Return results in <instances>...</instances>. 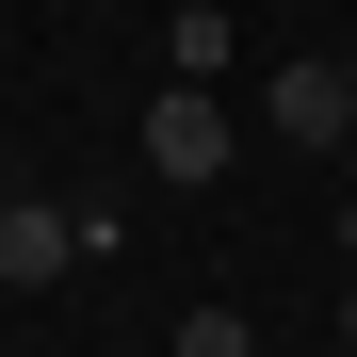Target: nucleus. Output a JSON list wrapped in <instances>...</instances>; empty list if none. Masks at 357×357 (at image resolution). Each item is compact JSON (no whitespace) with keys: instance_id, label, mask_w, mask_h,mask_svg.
I'll list each match as a JSON object with an SVG mask.
<instances>
[{"instance_id":"f257e3e1","label":"nucleus","mask_w":357,"mask_h":357,"mask_svg":"<svg viewBox=\"0 0 357 357\" xmlns=\"http://www.w3.org/2000/svg\"><path fill=\"white\" fill-rule=\"evenodd\" d=\"M146 178H178V195L227 178V98H211V82H162V98H146Z\"/></svg>"},{"instance_id":"f03ea898","label":"nucleus","mask_w":357,"mask_h":357,"mask_svg":"<svg viewBox=\"0 0 357 357\" xmlns=\"http://www.w3.org/2000/svg\"><path fill=\"white\" fill-rule=\"evenodd\" d=\"M49 276H82V211L66 195H0V292H49Z\"/></svg>"},{"instance_id":"7ed1b4c3","label":"nucleus","mask_w":357,"mask_h":357,"mask_svg":"<svg viewBox=\"0 0 357 357\" xmlns=\"http://www.w3.org/2000/svg\"><path fill=\"white\" fill-rule=\"evenodd\" d=\"M260 130H276V146H341V130H357V82H341V66H276V82H260Z\"/></svg>"},{"instance_id":"20e7f679","label":"nucleus","mask_w":357,"mask_h":357,"mask_svg":"<svg viewBox=\"0 0 357 357\" xmlns=\"http://www.w3.org/2000/svg\"><path fill=\"white\" fill-rule=\"evenodd\" d=\"M162 49H178V82H227V0H178Z\"/></svg>"},{"instance_id":"39448f33","label":"nucleus","mask_w":357,"mask_h":357,"mask_svg":"<svg viewBox=\"0 0 357 357\" xmlns=\"http://www.w3.org/2000/svg\"><path fill=\"white\" fill-rule=\"evenodd\" d=\"M178 357H260V325L244 309H178Z\"/></svg>"},{"instance_id":"423d86ee","label":"nucleus","mask_w":357,"mask_h":357,"mask_svg":"<svg viewBox=\"0 0 357 357\" xmlns=\"http://www.w3.org/2000/svg\"><path fill=\"white\" fill-rule=\"evenodd\" d=\"M341 260H357V211H341Z\"/></svg>"},{"instance_id":"0eeeda50","label":"nucleus","mask_w":357,"mask_h":357,"mask_svg":"<svg viewBox=\"0 0 357 357\" xmlns=\"http://www.w3.org/2000/svg\"><path fill=\"white\" fill-rule=\"evenodd\" d=\"M341 325H357V292H341Z\"/></svg>"},{"instance_id":"6e6552de","label":"nucleus","mask_w":357,"mask_h":357,"mask_svg":"<svg viewBox=\"0 0 357 357\" xmlns=\"http://www.w3.org/2000/svg\"><path fill=\"white\" fill-rule=\"evenodd\" d=\"M341 82H357V49H341Z\"/></svg>"},{"instance_id":"1a4fd4ad","label":"nucleus","mask_w":357,"mask_h":357,"mask_svg":"<svg viewBox=\"0 0 357 357\" xmlns=\"http://www.w3.org/2000/svg\"><path fill=\"white\" fill-rule=\"evenodd\" d=\"M162 17H178V0H162Z\"/></svg>"}]
</instances>
